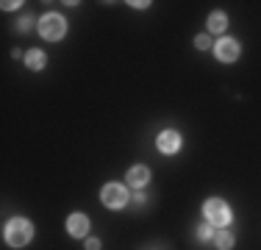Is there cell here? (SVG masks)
<instances>
[{"instance_id": "ba28073f", "label": "cell", "mask_w": 261, "mask_h": 250, "mask_svg": "<svg viewBox=\"0 0 261 250\" xmlns=\"http://www.w3.org/2000/svg\"><path fill=\"white\" fill-rule=\"evenodd\" d=\"M147 181H150V170H147V167H130L128 170V184H134L142 189Z\"/></svg>"}, {"instance_id": "5b68a950", "label": "cell", "mask_w": 261, "mask_h": 250, "mask_svg": "<svg viewBox=\"0 0 261 250\" xmlns=\"http://www.w3.org/2000/svg\"><path fill=\"white\" fill-rule=\"evenodd\" d=\"M217 59L220 61H236L239 59V45H236L233 39H222V42H217Z\"/></svg>"}, {"instance_id": "7c38bea8", "label": "cell", "mask_w": 261, "mask_h": 250, "mask_svg": "<svg viewBox=\"0 0 261 250\" xmlns=\"http://www.w3.org/2000/svg\"><path fill=\"white\" fill-rule=\"evenodd\" d=\"M197 239H200V242L211 239V228H208V225H200V228H197Z\"/></svg>"}, {"instance_id": "6da1fadb", "label": "cell", "mask_w": 261, "mask_h": 250, "mask_svg": "<svg viewBox=\"0 0 261 250\" xmlns=\"http://www.w3.org/2000/svg\"><path fill=\"white\" fill-rule=\"evenodd\" d=\"M31 236H34V228H31V222L22 220V217H17V220H11L9 225H6V239H9V245H14V247L28 245Z\"/></svg>"}, {"instance_id": "8fae6325", "label": "cell", "mask_w": 261, "mask_h": 250, "mask_svg": "<svg viewBox=\"0 0 261 250\" xmlns=\"http://www.w3.org/2000/svg\"><path fill=\"white\" fill-rule=\"evenodd\" d=\"M225 25H228V17H225V14H220V11L208 17V28L214 31V34H222V31H225Z\"/></svg>"}, {"instance_id": "9a60e30c", "label": "cell", "mask_w": 261, "mask_h": 250, "mask_svg": "<svg viewBox=\"0 0 261 250\" xmlns=\"http://www.w3.org/2000/svg\"><path fill=\"white\" fill-rule=\"evenodd\" d=\"M28 28H31V20H28V17H25V20L20 22V31H28Z\"/></svg>"}, {"instance_id": "52a82bcc", "label": "cell", "mask_w": 261, "mask_h": 250, "mask_svg": "<svg viewBox=\"0 0 261 250\" xmlns=\"http://www.w3.org/2000/svg\"><path fill=\"white\" fill-rule=\"evenodd\" d=\"M67 228H70L72 236H84L86 231H89V220H86L84 214H72L70 220H67Z\"/></svg>"}, {"instance_id": "4fadbf2b", "label": "cell", "mask_w": 261, "mask_h": 250, "mask_svg": "<svg viewBox=\"0 0 261 250\" xmlns=\"http://www.w3.org/2000/svg\"><path fill=\"white\" fill-rule=\"evenodd\" d=\"M195 45L200 47V50H208V47H211V39H208L206 34H203V36H197V39H195Z\"/></svg>"}, {"instance_id": "7a4b0ae2", "label": "cell", "mask_w": 261, "mask_h": 250, "mask_svg": "<svg viewBox=\"0 0 261 250\" xmlns=\"http://www.w3.org/2000/svg\"><path fill=\"white\" fill-rule=\"evenodd\" d=\"M64 31H67V22L61 20L59 14H45L39 20V34L45 36V39H50V42L61 39V36H64Z\"/></svg>"}, {"instance_id": "277c9868", "label": "cell", "mask_w": 261, "mask_h": 250, "mask_svg": "<svg viewBox=\"0 0 261 250\" xmlns=\"http://www.w3.org/2000/svg\"><path fill=\"white\" fill-rule=\"evenodd\" d=\"M203 211H206V217L214 225H228V222H231V211H228V206L222 203V200H217V197H211Z\"/></svg>"}, {"instance_id": "9c48e42d", "label": "cell", "mask_w": 261, "mask_h": 250, "mask_svg": "<svg viewBox=\"0 0 261 250\" xmlns=\"http://www.w3.org/2000/svg\"><path fill=\"white\" fill-rule=\"evenodd\" d=\"M214 242H217V247H220V250H231L233 247V234H231V231H217Z\"/></svg>"}, {"instance_id": "30bf717a", "label": "cell", "mask_w": 261, "mask_h": 250, "mask_svg": "<svg viewBox=\"0 0 261 250\" xmlns=\"http://www.w3.org/2000/svg\"><path fill=\"white\" fill-rule=\"evenodd\" d=\"M25 64L31 70H42V67H45V53H42V50H31L25 56Z\"/></svg>"}, {"instance_id": "3957f363", "label": "cell", "mask_w": 261, "mask_h": 250, "mask_svg": "<svg viewBox=\"0 0 261 250\" xmlns=\"http://www.w3.org/2000/svg\"><path fill=\"white\" fill-rule=\"evenodd\" d=\"M100 200L109 209H122V206L128 203V192L122 184H106V189L100 192Z\"/></svg>"}, {"instance_id": "8992f818", "label": "cell", "mask_w": 261, "mask_h": 250, "mask_svg": "<svg viewBox=\"0 0 261 250\" xmlns=\"http://www.w3.org/2000/svg\"><path fill=\"white\" fill-rule=\"evenodd\" d=\"M178 147H181V136H178L175 131H164V134L159 136V150L161 153H175Z\"/></svg>"}, {"instance_id": "5bb4252c", "label": "cell", "mask_w": 261, "mask_h": 250, "mask_svg": "<svg viewBox=\"0 0 261 250\" xmlns=\"http://www.w3.org/2000/svg\"><path fill=\"white\" fill-rule=\"evenodd\" d=\"M86 250H100V242H97V239H89V242H86Z\"/></svg>"}]
</instances>
